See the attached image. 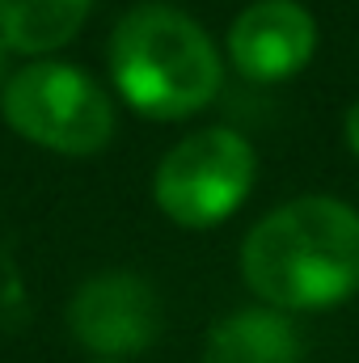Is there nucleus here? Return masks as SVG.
I'll use <instances>...</instances> for the list:
<instances>
[{"label":"nucleus","mask_w":359,"mask_h":363,"mask_svg":"<svg viewBox=\"0 0 359 363\" xmlns=\"http://www.w3.org/2000/svg\"><path fill=\"white\" fill-rule=\"evenodd\" d=\"M343 135H347V148H351V157H359V101L347 110V118H343Z\"/></svg>","instance_id":"nucleus-10"},{"label":"nucleus","mask_w":359,"mask_h":363,"mask_svg":"<svg viewBox=\"0 0 359 363\" xmlns=\"http://www.w3.org/2000/svg\"><path fill=\"white\" fill-rule=\"evenodd\" d=\"M300 334L279 308H241L211 325L203 363H300Z\"/></svg>","instance_id":"nucleus-7"},{"label":"nucleus","mask_w":359,"mask_h":363,"mask_svg":"<svg viewBox=\"0 0 359 363\" xmlns=\"http://www.w3.org/2000/svg\"><path fill=\"white\" fill-rule=\"evenodd\" d=\"M0 114L21 140L60 157H93L114 140V101L64 60L21 64L0 93Z\"/></svg>","instance_id":"nucleus-3"},{"label":"nucleus","mask_w":359,"mask_h":363,"mask_svg":"<svg viewBox=\"0 0 359 363\" xmlns=\"http://www.w3.org/2000/svg\"><path fill=\"white\" fill-rule=\"evenodd\" d=\"M93 363H118V359H93Z\"/></svg>","instance_id":"nucleus-12"},{"label":"nucleus","mask_w":359,"mask_h":363,"mask_svg":"<svg viewBox=\"0 0 359 363\" xmlns=\"http://www.w3.org/2000/svg\"><path fill=\"white\" fill-rule=\"evenodd\" d=\"M241 274L279 313L351 300L359 291V211L334 194H300L275 207L241 245Z\"/></svg>","instance_id":"nucleus-1"},{"label":"nucleus","mask_w":359,"mask_h":363,"mask_svg":"<svg viewBox=\"0 0 359 363\" xmlns=\"http://www.w3.org/2000/svg\"><path fill=\"white\" fill-rule=\"evenodd\" d=\"M9 60H13V51L0 43V93H4V85H9V77H13V64H9Z\"/></svg>","instance_id":"nucleus-11"},{"label":"nucleus","mask_w":359,"mask_h":363,"mask_svg":"<svg viewBox=\"0 0 359 363\" xmlns=\"http://www.w3.org/2000/svg\"><path fill=\"white\" fill-rule=\"evenodd\" d=\"M93 0H0V43L17 55L47 60L89 21Z\"/></svg>","instance_id":"nucleus-8"},{"label":"nucleus","mask_w":359,"mask_h":363,"mask_svg":"<svg viewBox=\"0 0 359 363\" xmlns=\"http://www.w3.org/2000/svg\"><path fill=\"white\" fill-rule=\"evenodd\" d=\"M317 55V21L300 0H254L228 30V64L258 85L292 81Z\"/></svg>","instance_id":"nucleus-6"},{"label":"nucleus","mask_w":359,"mask_h":363,"mask_svg":"<svg viewBox=\"0 0 359 363\" xmlns=\"http://www.w3.org/2000/svg\"><path fill=\"white\" fill-rule=\"evenodd\" d=\"M68 330L93 355L127 359V355H140L157 342L161 300L131 271L93 274L77 287V296L68 304Z\"/></svg>","instance_id":"nucleus-5"},{"label":"nucleus","mask_w":359,"mask_h":363,"mask_svg":"<svg viewBox=\"0 0 359 363\" xmlns=\"http://www.w3.org/2000/svg\"><path fill=\"white\" fill-rule=\"evenodd\" d=\"M17 321H26V287H21L17 267L0 254V330Z\"/></svg>","instance_id":"nucleus-9"},{"label":"nucleus","mask_w":359,"mask_h":363,"mask_svg":"<svg viewBox=\"0 0 359 363\" xmlns=\"http://www.w3.org/2000/svg\"><path fill=\"white\" fill-rule=\"evenodd\" d=\"M110 81L118 97L157 123L207 110L224 85V60L211 34L174 4H136L110 34Z\"/></svg>","instance_id":"nucleus-2"},{"label":"nucleus","mask_w":359,"mask_h":363,"mask_svg":"<svg viewBox=\"0 0 359 363\" xmlns=\"http://www.w3.org/2000/svg\"><path fill=\"white\" fill-rule=\"evenodd\" d=\"M254 182H258L254 144L241 131L207 127L178 140L161 157L153 174V199L178 228L203 233L237 216Z\"/></svg>","instance_id":"nucleus-4"}]
</instances>
